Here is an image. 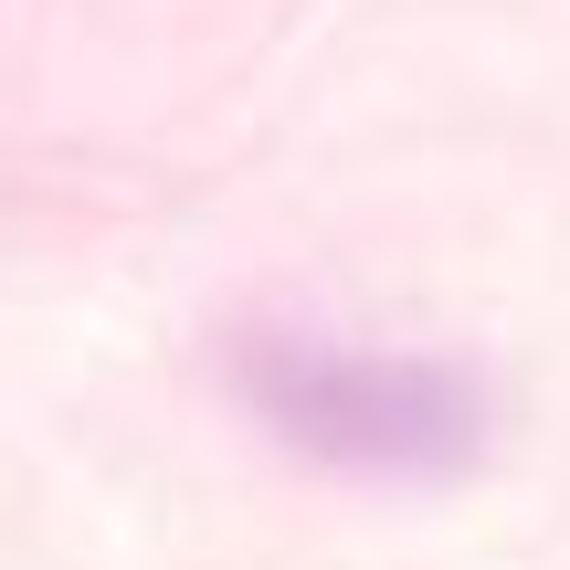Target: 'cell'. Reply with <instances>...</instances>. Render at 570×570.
Returning a JSON list of instances; mask_svg holds the SVG:
<instances>
[{
	"label": "cell",
	"mask_w": 570,
	"mask_h": 570,
	"mask_svg": "<svg viewBox=\"0 0 570 570\" xmlns=\"http://www.w3.org/2000/svg\"><path fill=\"white\" fill-rule=\"evenodd\" d=\"M244 391L296 454L348 465V475H454V465L487 454V391L454 360L265 338L244 360Z\"/></svg>",
	"instance_id": "1"
}]
</instances>
